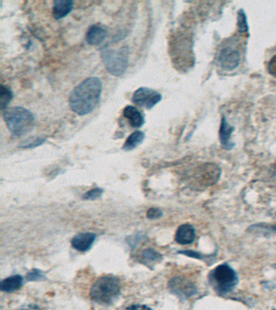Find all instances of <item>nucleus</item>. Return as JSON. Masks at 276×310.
Instances as JSON below:
<instances>
[{
  "instance_id": "0eeeda50",
  "label": "nucleus",
  "mask_w": 276,
  "mask_h": 310,
  "mask_svg": "<svg viewBox=\"0 0 276 310\" xmlns=\"http://www.w3.org/2000/svg\"><path fill=\"white\" fill-rule=\"evenodd\" d=\"M162 99L158 91L148 87H141L134 91L132 96V102L140 107L150 109L155 107Z\"/></svg>"
},
{
  "instance_id": "5701e85b",
  "label": "nucleus",
  "mask_w": 276,
  "mask_h": 310,
  "mask_svg": "<svg viewBox=\"0 0 276 310\" xmlns=\"http://www.w3.org/2000/svg\"><path fill=\"white\" fill-rule=\"evenodd\" d=\"M268 71L272 76L276 78V55L270 59V63L268 65Z\"/></svg>"
},
{
  "instance_id": "2eb2a0df",
  "label": "nucleus",
  "mask_w": 276,
  "mask_h": 310,
  "mask_svg": "<svg viewBox=\"0 0 276 310\" xmlns=\"http://www.w3.org/2000/svg\"><path fill=\"white\" fill-rule=\"evenodd\" d=\"M23 279L21 276H11L9 278L3 280L1 283V289L4 292H11L13 291L18 290L22 285Z\"/></svg>"
},
{
  "instance_id": "20e7f679",
  "label": "nucleus",
  "mask_w": 276,
  "mask_h": 310,
  "mask_svg": "<svg viewBox=\"0 0 276 310\" xmlns=\"http://www.w3.org/2000/svg\"><path fill=\"white\" fill-rule=\"evenodd\" d=\"M102 62L109 72L114 76H122L129 66V48L127 45L118 49L106 48L102 50Z\"/></svg>"
},
{
  "instance_id": "4468645a",
  "label": "nucleus",
  "mask_w": 276,
  "mask_h": 310,
  "mask_svg": "<svg viewBox=\"0 0 276 310\" xmlns=\"http://www.w3.org/2000/svg\"><path fill=\"white\" fill-rule=\"evenodd\" d=\"M74 3L71 0H57L54 3L53 16L56 20L65 17L73 9Z\"/></svg>"
},
{
  "instance_id": "f8f14e48",
  "label": "nucleus",
  "mask_w": 276,
  "mask_h": 310,
  "mask_svg": "<svg viewBox=\"0 0 276 310\" xmlns=\"http://www.w3.org/2000/svg\"><path fill=\"white\" fill-rule=\"evenodd\" d=\"M195 238V228L189 224L182 225L177 229L175 239L179 244L187 245L194 242Z\"/></svg>"
},
{
  "instance_id": "39448f33",
  "label": "nucleus",
  "mask_w": 276,
  "mask_h": 310,
  "mask_svg": "<svg viewBox=\"0 0 276 310\" xmlns=\"http://www.w3.org/2000/svg\"><path fill=\"white\" fill-rule=\"evenodd\" d=\"M210 282L216 292L225 294L236 286L238 276L235 271L227 264H221L211 271Z\"/></svg>"
},
{
  "instance_id": "dca6fc26",
  "label": "nucleus",
  "mask_w": 276,
  "mask_h": 310,
  "mask_svg": "<svg viewBox=\"0 0 276 310\" xmlns=\"http://www.w3.org/2000/svg\"><path fill=\"white\" fill-rule=\"evenodd\" d=\"M233 132H234V128L231 127L227 124L225 118H223L221 127H220V130H219V138H220V141H221L223 146L227 148V149H231L233 147L232 145H230L229 142L230 137H231Z\"/></svg>"
},
{
  "instance_id": "9b49d317",
  "label": "nucleus",
  "mask_w": 276,
  "mask_h": 310,
  "mask_svg": "<svg viewBox=\"0 0 276 310\" xmlns=\"http://www.w3.org/2000/svg\"><path fill=\"white\" fill-rule=\"evenodd\" d=\"M124 117L129 121V123L134 129L142 127L145 124V117L140 110L134 106H126L123 110Z\"/></svg>"
},
{
  "instance_id": "bb28decb",
  "label": "nucleus",
  "mask_w": 276,
  "mask_h": 310,
  "mask_svg": "<svg viewBox=\"0 0 276 310\" xmlns=\"http://www.w3.org/2000/svg\"><path fill=\"white\" fill-rule=\"evenodd\" d=\"M125 310H152L149 308V307L145 306V305H141V304H137V305H131V306L128 307Z\"/></svg>"
},
{
  "instance_id": "6ab92c4d",
  "label": "nucleus",
  "mask_w": 276,
  "mask_h": 310,
  "mask_svg": "<svg viewBox=\"0 0 276 310\" xmlns=\"http://www.w3.org/2000/svg\"><path fill=\"white\" fill-rule=\"evenodd\" d=\"M238 28H239L240 32L242 33H245L248 32V25L246 22V16L244 13L240 12L238 14Z\"/></svg>"
},
{
  "instance_id": "f257e3e1",
  "label": "nucleus",
  "mask_w": 276,
  "mask_h": 310,
  "mask_svg": "<svg viewBox=\"0 0 276 310\" xmlns=\"http://www.w3.org/2000/svg\"><path fill=\"white\" fill-rule=\"evenodd\" d=\"M102 83L97 77L83 81L72 90L69 96L71 110L79 116L87 115L99 104Z\"/></svg>"
},
{
  "instance_id": "f3484780",
  "label": "nucleus",
  "mask_w": 276,
  "mask_h": 310,
  "mask_svg": "<svg viewBox=\"0 0 276 310\" xmlns=\"http://www.w3.org/2000/svg\"><path fill=\"white\" fill-rule=\"evenodd\" d=\"M145 133L142 131H135L132 133L130 137L126 139V142L124 144L123 149L125 150H131L134 148L137 147L139 145L142 143L145 139Z\"/></svg>"
},
{
  "instance_id": "f03ea898",
  "label": "nucleus",
  "mask_w": 276,
  "mask_h": 310,
  "mask_svg": "<svg viewBox=\"0 0 276 310\" xmlns=\"http://www.w3.org/2000/svg\"><path fill=\"white\" fill-rule=\"evenodd\" d=\"M4 120L13 135H25L34 127V116L25 108L13 107L7 109L4 113Z\"/></svg>"
},
{
  "instance_id": "b1692460",
  "label": "nucleus",
  "mask_w": 276,
  "mask_h": 310,
  "mask_svg": "<svg viewBox=\"0 0 276 310\" xmlns=\"http://www.w3.org/2000/svg\"><path fill=\"white\" fill-rule=\"evenodd\" d=\"M17 310H42L38 304L35 303H29V304H23Z\"/></svg>"
},
{
  "instance_id": "412c9836",
  "label": "nucleus",
  "mask_w": 276,
  "mask_h": 310,
  "mask_svg": "<svg viewBox=\"0 0 276 310\" xmlns=\"http://www.w3.org/2000/svg\"><path fill=\"white\" fill-rule=\"evenodd\" d=\"M102 190L100 188H95V189L91 190L85 194L83 198L85 199H95L99 197L100 195H102Z\"/></svg>"
},
{
  "instance_id": "393cba45",
  "label": "nucleus",
  "mask_w": 276,
  "mask_h": 310,
  "mask_svg": "<svg viewBox=\"0 0 276 310\" xmlns=\"http://www.w3.org/2000/svg\"><path fill=\"white\" fill-rule=\"evenodd\" d=\"M42 276V274H41V272L37 270H34L33 271V272H31L30 273H29V275H28V278L30 280H35L41 278Z\"/></svg>"
},
{
  "instance_id": "aec40b11",
  "label": "nucleus",
  "mask_w": 276,
  "mask_h": 310,
  "mask_svg": "<svg viewBox=\"0 0 276 310\" xmlns=\"http://www.w3.org/2000/svg\"><path fill=\"white\" fill-rule=\"evenodd\" d=\"M161 255L157 253V252L154 251L153 250H146L143 253V258L145 260H150V261H155L157 259L160 258Z\"/></svg>"
},
{
  "instance_id": "1a4fd4ad",
  "label": "nucleus",
  "mask_w": 276,
  "mask_h": 310,
  "mask_svg": "<svg viewBox=\"0 0 276 310\" xmlns=\"http://www.w3.org/2000/svg\"><path fill=\"white\" fill-rule=\"evenodd\" d=\"M241 56L238 51L231 48H223L219 55V63L226 71H233L239 65Z\"/></svg>"
},
{
  "instance_id": "a878e982",
  "label": "nucleus",
  "mask_w": 276,
  "mask_h": 310,
  "mask_svg": "<svg viewBox=\"0 0 276 310\" xmlns=\"http://www.w3.org/2000/svg\"><path fill=\"white\" fill-rule=\"evenodd\" d=\"M180 253L181 254H186V255L189 256V257H192V258L195 259H201V254L198 253V252L191 251V250H186V251H181Z\"/></svg>"
},
{
  "instance_id": "9d476101",
  "label": "nucleus",
  "mask_w": 276,
  "mask_h": 310,
  "mask_svg": "<svg viewBox=\"0 0 276 310\" xmlns=\"http://www.w3.org/2000/svg\"><path fill=\"white\" fill-rule=\"evenodd\" d=\"M107 30L105 27L94 24L90 27L86 34V40L90 45H99L107 37Z\"/></svg>"
},
{
  "instance_id": "7ed1b4c3",
  "label": "nucleus",
  "mask_w": 276,
  "mask_h": 310,
  "mask_svg": "<svg viewBox=\"0 0 276 310\" xmlns=\"http://www.w3.org/2000/svg\"><path fill=\"white\" fill-rule=\"evenodd\" d=\"M121 284L113 276H102L96 280L91 287L90 296L100 304H111L120 293Z\"/></svg>"
},
{
  "instance_id": "423d86ee",
  "label": "nucleus",
  "mask_w": 276,
  "mask_h": 310,
  "mask_svg": "<svg viewBox=\"0 0 276 310\" xmlns=\"http://www.w3.org/2000/svg\"><path fill=\"white\" fill-rule=\"evenodd\" d=\"M221 169L215 163H204L199 166L195 172V180L202 187H210L217 183Z\"/></svg>"
},
{
  "instance_id": "cd10ccee",
  "label": "nucleus",
  "mask_w": 276,
  "mask_h": 310,
  "mask_svg": "<svg viewBox=\"0 0 276 310\" xmlns=\"http://www.w3.org/2000/svg\"><path fill=\"white\" fill-rule=\"evenodd\" d=\"M275 268H276V266H275Z\"/></svg>"
},
{
  "instance_id": "ddd939ff",
  "label": "nucleus",
  "mask_w": 276,
  "mask_h": 310,
  "mask_svg": "<svg viewBox=\"0 0 276 310\" xmlns=\"http://www.w3.org/2000/svg\"><path fill=\"white\" fill-rule=\"evenodd\" d=\"M96 235L91 233H83L75 236V238L72 239V246L75 248L76 250L79 251H86L89 250L91 245L94 243L95 240Z\"/></svg>"
},
{
  "instance_id": "a211bd4d",
  "label": "nucleus",
  "mask_w": 276,
  "mask_h": 310,
  "mask_svg": "<svg viewBox=\"0 0 276 310\" xmlns=\"http://www.w3.org/2000/svg\"><path fill=\"white\" fill-rule=\"evenodd\" d=\"M0 93H1L0 94V99H1L0 103H1V108L4 110L10 103V101L13 99V93L9 87H5L4 85L1 86Z\"/></svg>"
},
{
  "instance_id": "4be33fe9",
  "label": "nucleus",
  "mask_w": 276,
  "mask_h": 310,
  "mask_svg": "<svg viewBox=\"0 0 276 310\" xmlns=\"http://www.w3.org/2000/svg\"><path fill=\"white\" fill-rule=\"evenodd\" d=\"M161 216H162V212L159 209L152 208L148 211V218L149 219H157V218H161Z\"/></svg>"
},
{
  "instance_id": "6e6552de",
  "label": "nucleus",
  "mask_w": 276,
  "mask_h": 310,
  "mask_svg": "<svg viewBox=\"0 0 276 310\" xmlns=\"http://www.w3.org/2000/svg\"><path fill=\"white\" fill-rule=\"evenodd\" d=\"M171 290L179 296L189 297L192 296L196 291L195 285L185 278L177 277L173 279L169 283Z\"/></svg>"
}]
</instances>
